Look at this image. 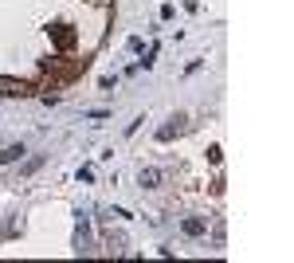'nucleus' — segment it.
Here are the masks:
<instances>
[{"mask_svg":"<svg viewBox=\"0 0 294 263\" xmlns=\"http://www.w3.org/2000/svg\"><path fill=\"white\" fill-rule=\"evenodd\" d=\"M181 130H184V114H177V118H169V126L161 130L157 138H161V142H169V138H173V134H181Z\"/></svg>","mask_w":294,"mask_h":263,"instance_id":"f257e3e1","label":"nucleus"},{"mask_svg":"<svg viewBox=\"0 0 294 263\" xmlns=\"http://www.w3.org/2000/svg\"><path fill=\"white\" fill-rule=\"evenodd\" d=\"M161 177H165L161 169H141V189H157Z\"/></svg>","mask_w":294,"mask_h":263,"instance_id":"f03ea898","label":"nucleus"},{"mask_svg":"<svg viewBox=\"0 0 294 263\" xmlns=\"http://www.w3.org/2000/svg\"><path fill=\"white\" fill-rule=\"evenodd\" d=\"M28 87L24 83H16V79H0V95H24Z\"/></svg>","mask_w":294,"mask_h":263,"instance_id":"7ed1b4c3","label":"nucleus"},{"mask_svg":"<svg viewBox=\"0 0 294 263\" xmlns=\"http://www.w3.org/2000/svg\"><path fill=\"white\" fill-rule=\"evenodd\" d=\"M20 157H24V145H8V149L0 153V161H4V165H8V161H20Z\"/></svg>","mask_w":294,"mask_h":263,"instance_id":"20e7f679","label":"nucleus"},{"mask_svg":"<svg viewBox=\"0 0 294 263\" xmlns=\"http://www.w3.org/2000/svg\"><path fill=\"white\" fill-rule=\"evenodd\" d=\"M184 232H188V236H204L208 224H204V220H184Z\"/></svg>","mask_w":294,"mask_h":263,"instance_id":"39448f33","label":"nucleus"}]
</instances>
